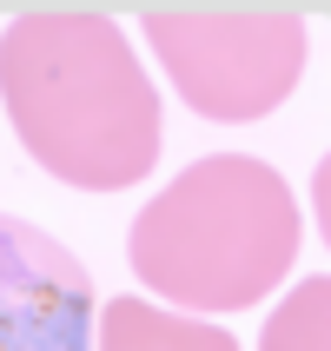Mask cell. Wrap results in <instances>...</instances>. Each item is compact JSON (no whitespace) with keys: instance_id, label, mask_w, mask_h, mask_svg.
Instances as JSON below:
<instances>
[{"instance_id":"1","label":"cell","mask_w":331,"mask_h":351,"mask_svg":"<svg viewBox=\"0 0 331 351\" xmlns=\"http://www.w3.org/2000/svg\"><path fill=\"white\" fill-rule=\"evenodd\" d=\"M0 99L40 173L79 193L139 186L159 159V93L93 7H34L0 34Z\"/></svg>"},{"instance_id":"2","label":"cell","mask_w":331,"mask_h":351,"mask_svg":"<svg viewBox=\"0 0 331 351\" xmlns=\"http://www.w3.org/2000/svg\"><path fill=\"white\" fill-rule=\"evenodd\" d=\"M133 278L186 312L258 305L298 258V206L265 159H199L133 219Z\"/></svg>"},{"instance_id":"3","label":"cell","mask_w":331,"mask_h":351,"mask_svg":"<svg viewBox=\"0 0 331 351\" xmlns=\"http://www.w3.org/2000/svg\"><path fill=\"white\" fill-rule=\"evenodd\" d=\"M166 80L199 119H265L305 73V20L292 7H146Z\"/></svg>"},{"instance_id":"4","label":"cell","mask_w":331,"mask_h":351,"mask_svg":"<svg viewBox=\"0 0 331 351\" xmlns=\"http://www.w3.org/2000/svg\"><path fill=\"white\" fill-rule=\"evenodd\" d=\"M99 292L53 232L0 213V351H93Z\"/></svg>"},{"instance_id":"5","label":"cell","mask_w":331,"mask_h":351,"mask_svg":"<svg viewBox=\"0 0 331 351\" xmlns=\"http://www.w3.org/2000/svg\"><path fill=\"white\" fill-rule=\"evenodd\" d=\"M93 351H238L232 332H219L206 318L159 312L153 298H106L93 318Z\"/></svg>"},{"instance_id":"6","label":"cell","mask_w":331,"mask_h":351,"mask_svg":"<svg viewBox=\"0 0 331 351\" xmlns=\"http://www.w3.org/2000/svg\"><path fill=\"white\" fill-rule=\"evenodd\" d=\"M258 351H331V278H305L272 318H265V338Z\"/></svg>"}]
</instances>
